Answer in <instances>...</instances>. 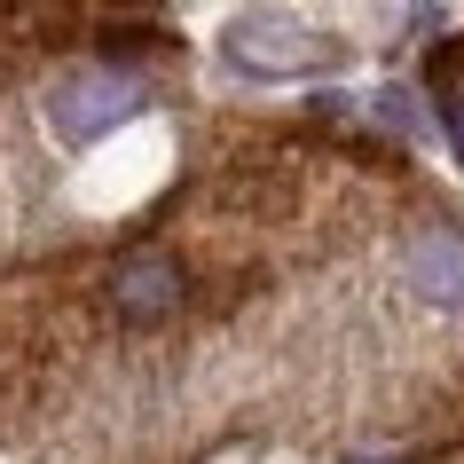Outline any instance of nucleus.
<instances>
[{"label": "nucleus", "mask_w": 464, "mask_h": 464, "mask_svg": "<svg viewBox=\"0 0 464 464\" xmlns=\"http://www.w3.org/2000/svg\"><path fill=\"white\" fill-rule=\"evenodd\" d=\"M134 111H142V79L119 72V63H87V72H63L48 87V126H55V142H72V150H95Z\"/></svg>", "instance_id": "1"}, {"label": "nucleus", "mask_w": 464, "mask_h": 464, "mask_svg": "<svg viewBox=\"0 0 464 464\" xmlns=\"http://www.w3.org/2000/svg\"><path fill=\"white\" fill-rule=\"evenodd\" d=\"M228 63L252 79H299V72L346 63V40H323V32L284 24V16H237L228 24Z\"/></svg>", "instance_id": "2"}, {"label": "nucleus", "mask_w": 464, "mask_h": 464, "mask_svg": "<svg viewBox=\"0 0 464 464\" xmlns=\"http://www.w3.org/2000/svg\"><path fill=\"white\" fill-rule=\"evenodd\" d=\"M181 260L173 252H126L119 268H111V299H119L126 323H166L173 307H181Z\"/></svg>", "instance_id": "3"}, {"label": "nucleus", "mask_w": 464, "mask_h": 464, "mask_svg": "<svg viewBox=\"0 0 464 464\" xmlns=\"http://www.w3.org/2000/svg\"><path fill=\"white\" fill-rule=\"evenodd\" d=\"M410 292L433 307H464V237L457 228H417L410 237Z\"/></svg>", "instance_id": "4"}, {"label": "nucleus", "mask_w": 464, "mask_h": 464, "mask_svg": "<svg viewBox=\"0 0 464 464\" xmlns=\"http://www.w3.org/2000/svg\"><path fill=\"white\" fill-rule=\"evenodd\" d=\"M425 87H440V102L464 95V40H440V48L425 55Z\"/></svg>", "instance_id": "5"}, {"label": "nucleus", "mask_w": 464, "mask_h": 464, "mask_svg": "<svg viewBox=\"0 0 464 464\" xmlns=\"http://www.w3.org/2000/svg\"><path fill=\"white\" fill-rule=\"evenodd\" d=\"M370 102H378V119H386L393 134H417V126H425V119H417V102H410V87H378Z\"/></svg>", "instance_id": "6"}, {"label": "nucleus", "mask_w": 464, "mask_h": 464, "mask_svg": "<svg viewBox=\"0 0 464 464\" xmlns=\"http://www.w3.org/2000/svg\"><path fill=\"white\" fill-rule=\"evenodd\" d=\"M440 126H449V150H457V166H464V95L440 102Z\"/></svg>", "instance_id": "7"}, {"label": "nucleus", "mask_w": 464, "mask_h": 464, "mask_svg": "<svg viewBox=\"0 0 464 464\" xmlns=\"http://www.w3.org/2000/svg\"><path fill=\"white\" fill-rule=\"evenodd\" d=\"M354 464H370V457H354Z\"/></svg>", "instance_id": "8"}]
</instances>
